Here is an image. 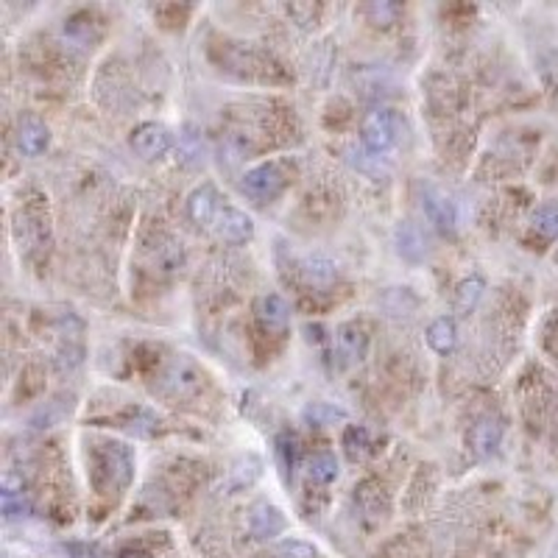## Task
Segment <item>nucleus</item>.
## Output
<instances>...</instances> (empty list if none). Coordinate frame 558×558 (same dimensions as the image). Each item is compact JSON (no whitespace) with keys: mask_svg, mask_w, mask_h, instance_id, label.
I'll use <instances>...</instances> for the list:
<instances>
[{"mask_svg":"<svg viewBox=\"0 0 558 558\" xmlns=\"http://www.w3.org/2000/svg\"><path fill=\"white\" fill-rule=\"evenodd\" d=\"M51 142L48 126L36 115H23L17 121V148L25 157H40Z\"/></svg>","mask_w":558,"mask_h":558,"instance_id":"obj_10","label":"nucleus"},{"mask_svg":"<svg viewBox=\"0 0 558 558\" xmlns=\"http://www.w3.org/2000/svg\"><path fill=\"white\" fill-rule=\"evenodd\" d=\"M308 475H310V480L327 486V483H332L335 477H338V458H335L332 453H316L308 461Z\"/></svg>","mask_w":558,"mask_h":558,"instance_id":"obj_22","label":"nucleus"},{"mask_svg":"<svg viewBox=\"0 0 558 558\" xmlns=\"http://www.w3.org/2000/svg\"><path fill=\"white\" fill-rule=\"evenodd\" d=\"M204 371L188 355H176L160 375V391L171 399H193L204 388Z\"/></svg>","mask_w":558,"mask_h":558,"instance_id":"obj_4","label":"nucleus"},{"mask_svg":"<svg viewBox=\"0 0 558 558\" xmlns=\"http://www.w3.org/2000/svg\"><path fill=\"white\" fill-rule=\"evenodd\" d=\"M277 444H279L277 450H279V455H282L285 472H293V464H296V438H293L290 433H282Z\"/></svg>","mask_w":558,"mask_h":558,"instance_id":"obj_28","label":"nucleus"},{"mask_svg":"<svg viewBox=\"0 0 558 558\" xmlns=\"http://www.w3.org/2000/svg\"><path fill=\"white\" fill-rule=\"evenodd\" d=\"M254 318L259 324L266 335H282L288 329V321H290V310H288V302L282 299L279 293H263L257 296L254 302Z\"/></svg>","mask_w":558,"mask_h":558,"instance_id":"obj_6","label":"nucleus"},{"mask_svg":"<svg viewBox=\"0 0 558 558\" xmlns=\"http://www.w3.org/2000/svg\"><path fill=\"white\" fill-rule=\"evenodd\" d=\"M90 483L95 494L112 497L129 489L134 475V458L118 441H98L90 446Z\"/></svg>","mask_w":558,"mask_h":558,"instance_id":"obj_1","label":"nucleus"},{"mask_svg":"<svg viewBox=\"0 0 558 558\" xmlns=\"http://www.w3.org/2000/svg\"><path fill=\"white\" fill-rule=\"evenodd\" d=\"M396 243H399V254L405 259H422L425 257V238L416 227H411V223H402V227L396 230Z\"/></svg>","mask_w":558,"mask_h":558,"instance_id":"obj_21","label":"nucleus"},{"mask_svg":"<svg viewBox=\"0 0 558 558\" xmlns=\"http://www.w3.org/2000/svg\"><path fill=\"white\" fill-rule=\"evenodd\" d=\"M399 6L396 4H368L366 6V15L371 17V23H377V25H391L396 17H399Z\"/></svg>","mask_w":558,"mask_h":558,"instance_id":"obj_26","label":"nucleus"},{"mask_svg":"<svg viewBox=\"0 0 558 558\" xmlns=\"http://www.w3.org/2000/svg\"><path fill=\"white\" fill-rule=\"evenodd\" d=\"M338 349L349 363H360L368 352V335L357 321H349L338 329Z\"/></svg>","mask_w":558,"mask_h":558,"instance_id":"obj_16","label":"nucleus"},{"mask_svg":"<svg viewBox=\"0 0 558 558\" xmlns=\"http://www.w3.org/2000/svg\"><path fill=\"white\" fill-rule=\"evenodd\" d=\"M64 34H67L76 45H84V48H87V45L98 43L101 28H98L95 17H93L90 12H79V15H73L70 20H64Z\"/></svg>","mask_w":558,"mask_h":558,"instance_id":"obj_18","label":"nucleus"},{"mask_svg":"<svg viewBox=\"0 0 558 558\" xmlns=\"http://www.w3.org/2000/svg\"><path fill=\"white\" fill-rule=\"evenodd\" d=\"M422 207H425V215L430 218V223H436V230H441L444 235H455L458 212H455V204L446 199L441 191L427 188L425 199H422Z\"/></svg>","mask_w":558,"mask_h":558,"instance_id":"obj_9","label":"nucleus"},{"mask_svg":"<svg viewBox=\"0 0 558 558\" xmlns=\"http://www.w3.org/2000/svg\"><path fill=\"white\" fill-rule=\"evenodd\" d=\"M277 555L279 558H316V547L308 544V542H299V539H290V542H282L277 547Z\"/></svg>","mask_w":558,"mask_h":558,"instance_id":"obj_27","label":"nucleus"},{"mask_svg":"<svg viewBox=\"0 0 558 558\" xmlns=\"http://www.w3.org/2000/svg\"><path fill=\"white\" fill-rule=\"evenodd\" d=\"M249 528L257 539H274L285 531V516L271 503H257L249 514Z\"/></svg>","mask_w":558,"mask_h":558,"instance_id":"obj_12","label":"nucleus"},{"mask_svg":"<svg viewBox=\"0 0 558 558\" xmlns=\"http://www.w3.org/2000/svg\"><path fill=\"white\" fill-rule=\"evenodd\" d=\"M500 441H503V422L497 416H480L469 427V446H472V453L480 455V458L494 455Z\"/></svg>","mask_w":558,"mask_h":558,"instance_id":"obj_8","label":"nucleus"},{"mask_svg":"<svg viewBox=\"0 0 558 558\" xmlns=\"http://www.w3.org/2000/svg\"><path fill=\"white\" fill-rule=\"evenodd\" d=\"M344 450L352 461H363L368 453H371V438H368V430L366 427H357V425H349L347 433H344Z\"/></svg>","mask_w":558,"mask_h":558,"instance_id":"obj_23","label":"nucleus"},{"mask_svg":"<svg viewBox=\"0 0 558 558\" xmlns=\"http://www.w3.org/2000/svg\"><path fill=\"white\" fill-rule=\"evenodd\" d=\"M355 500H357V505L363 508V514L375 516V519L386 516L388 508H391L388 492H386V486H383L380 480H363L360 486L355 489Z\"/></svg>","mask_w":558,"mask_h":558,"instance_id":"obj_14","label":"nucleus"},{"mask_svg":"<svg viewBox=\"0 0 558 558\" xmlns=\"http://www.w3.org/2000/svg\"><path fill=\"white\" fill-rule=\"evenodd\" d=\"M20 243L25 249H48L51 243V230H48V215L43 210L25 207L20 215Z\"/></svg>","mask_w":558,"mask_h":558,"instance_id":"obj_11","label":"nucleus"},{"mask_svg":"<svg viewBox=\"0 0 558 558\" xmlns=\"http://www.w3.org/2000/svg\"><path fill=\"white\" fill-rule=\"evenodd\" d=\"M531 227L539 238L544 240H555L558 238V201H547L534 212Z\"/></svg>","mask_w":558,"mask_h":558,"instance_id":"obj_20","label":"nucleus"},{"mask_svg":"<svg viewBox=\"0 0 558 558\" xmlns=\"http://www.w3.org/2000/svg\"><path fill=\"white\" fill-rule=\"evenodd\" d=\"M210 230L227 243H249L254 238V220L243 210L223 201L215 220L210 223Z\"/></svg>","mask_w":558,"mask_h":558,"instance_id":"obj_5","label":"nucleus"},{"mask_svg":"<svg viewBox=\"0 0 558 558\" xmlns=\"http://www.w3.org/2000/svg\"><path fill=\"white\" fill-rule=\"evenodd\" d=\"M480 296H483V279H477V277L464 279L455 288V310L458 313H472L480 302Z\"/></svg>","mask_w":558,"mask_h":558,"instance_id":"obj_24","label":"nucleus"},{"mask_svg":"<svg viewBox=\"0 0 558 558\" xmlns=\"http://www.w3.org/2000/svg\"><path fill=\"white\" fill-rule=\"evenodd\" d=\"M427 344L433 352L438 355H446V352H453L455 344H458V329H455V321L453 318H436L430 327H427Z\"/></svg>","mask_w":558,"mask_h":558,"instance_id":"obj_17","label":"nucleus"},{"mask_svg":"<svg viewBox=\"0 0 558 558\" xmlns=\"http://www.w3.org/2000/svg\"><path fill=\"white\" fill-rule=\"evenodd\" d=\"M405 134V121L396 109H375L368 112L363 118V126H360V137H363V145L368 148L371 154H386L391 148L402 140Z\"/></svg>","mask_w":558,"mask_h":558,"instance_id":"obj_3","label":"nucleus"},{"mask_svg":"<svg viewBox=\"0 0 558 558\" xmlns=\"http://www.w3.org/2000/svg\"><path fill=\"white\" fill-rule=\"evenodd\" d=\"M220 207H223V199L218 196V191L212 188L210 181H204L201 188H196L188 199V212L196 223H201V227H210Z\"/></svg>","mask_w":558,"mask_h":558,"instance_id":"obj_13","label":"nucleus"},{"mask_svg":"<svg viewBox=\"0 0 558 558\" xmlns=\"http://www.w3.org/2000/svg\"><path fill=\"white\" fill-rule=\"evenodd\" d=\"M296 162L293 160H269V162H259L251 171L243 173L240 179V191L254 199V201H274L277 196L285 193L288 184L296 179Z\"/></svg>","mask_w":558,"mask_h":558,"instance_id":"obj_2","label":"nucleus"},{"mask_svg":"<svg viewBox=\"0 0 558 558\" xmlns=\"http://www.w3.org/2000/svg\"><path fill=\"white\" fill-rule=\"evenodd\" d=\"M152 263L162 271V274H173L184 266V249L181 243H176L173 238H160L157 249L152 251Z\"/></svg>","mask_w":558,"mask_h":558,"instance_id":"obj_19","label":"nucleus"},{"mask_svg":"<svg viewBox=\"0 0 558 558\" xmlns=\"http://www.w3.org/2000/svg\"><path fill=\"white\" fill-rule=\"evenodd\" d=\"M132 148L142 160H160L171 148V132L162 123H140L132 132Z\"/></svg>","mask_w":558,"mask_h":558,"instance_id":"obj_7","label":"nucleus"},{"mask_svg":"<svg viewBox=\"0 0 558 558\" xmlns=\"http://www.w3.org/2000/svg\"><path fill=\"white\" fill-rule=\"evenodd\" d=\"M299 271H302V277L310 288H332L335 279H338V266H335L332 259L321 257V254L302 257Z\"/></svg>","mask_w":558,"mask_h":558,"instance_id":"obj_15","label":"nucleus"},{"mask_svg":"<svg viewBox=\"0 0 558 558\" xmlns=\"http://www.w3.org/2000/svg\"><path fill=\"white\" fill-rule=\"evenodd\" d=\"M4 514H6L9 519H15V516H25V514H28L25 492H23V486L15 489V477H6V489H4Z\"/></svg>","mask_w":558,"mask_h":558,"instance_id":"obj_25","label":"nucleus"}]
</instances>
